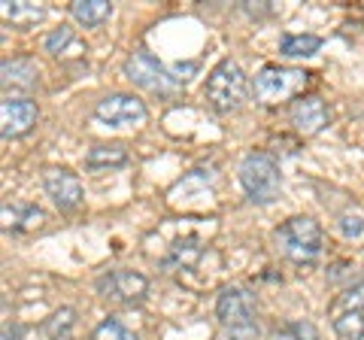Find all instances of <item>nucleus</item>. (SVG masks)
Segmentation results:
<instances>
[{
  "mask_svg": "<svg viewBox=\"0 0 364 340\" xmlns=\"http://www.w3.org/2000/svg\"><path fill=\"white\" fill-rule=\"evenodd\" d=\"M246 92H249V83H246L243 67L231 58L219 61L207 76V100L215 112L240 110L246 100Z\"/></svg>",
  "mask_w": 364,
  "mask_h": 340,
  "instance_id": "f03ea898",
  "label": "nucleus"
},
{
  "mask_svg": "<svg viewBox=\"0 0 364 340\" xmlns=\"http://www.w3.org/2000/svg\"><path fill=\"white\" fill-rule=\"evenodd\" d=\"M200 255H203V246H200L198 234L179 237V240H173V246L167 249V255L161 258V267L164 270H188L200 262Z\"/></svg>",
  "mask_w": 364,
  "mask_h": 340,
  "instance_id": "f8f14e48",
  "label": "nucleus"
},
{
  "mask_svg": "<svg viewBox=\"0 0 364 340\" xmlns=\"http://www.w3.org/2000/svg\"><path fill=\"white\" fill-rule=\"evenodd\" d=\"M337 228H340L343 237H361L364 234V216L349 210V213H343V216L337 219Z\"/></svg>",
  "mask_w": 364,
  "mask_h": 340,
  "instance_id": "393cba45",
  "label": "nucleus"
},
{
  "mask_svg": "<svg viewBox=\"0 0 364 340\" xmlns=\"http://www.w3.org/2000/svg\"><path fill=\"white\" fill-rule=\"evenodd\" d=\"M37 104L28 97H6L0 104V131L6 140L13 137H25V134L37 124Z\"/></svg>",
  "mask_w": 364,
  "mask_h": 340,
  "instance_id": "1a4fd4ad",
  "label": "nucleus"
},
{
  "mask_svg": "<svg viewBox=\"0 0 364 340\" xmlns=\"http://www.w3.org/2000/svg\"><path fill=\"white\" fill-rule=\"evenodd\" d=\"M273 340H322L316 331L313 322H304V319H294V322H286L279 328L277 334H273Z\"/></svg>",
  "mask_w": 364,
  "mask_h": 340,
  "instance_id": "4be33fe9",
  "label": "nucleus"
},
{
  "mask_svg": "<svg viewBox=\"0 0 364 340\" xmlns=\"http://www.w3.org/2000/svg\"><path fill=\"white\" fill-rule=\"evenodd\" d=\"M237 174H240V186L246 188L249 201L255 203H270L273 198L279 195V164L273 161V155L267 152H249L240 167H237Z\"/></svg>",
  "mask_w": 364,
  "mask_h": 340,
  "instance_id": "7ed1b4c3",
  "label": "nucleus"
},
{
  "mask_svg": "<svg viewBox=\"0 0 364 340\" xmlns=\"http://www.w3.org/2000/svg\"><path fill=\"white\" fill-rule=\"evenodd\" d=\"M328 122H331V112H328V104L318 95H301L291 104V124L304 137H313V134L325 131Z\"/></svg>",
  "mask_w": 364,
  "mask_h": 340,
  "instance_id": "9b49d317",
  "label": "nucleus"
},
{
  "mask_svg": "<svg viewBox=\"0 0 364 340\" xmlns=\"http://www.w3.org/2000/svg\"><path fill=\"white\" fill-rule=\"evenodd\" d=\"M73 325H76V313L70 307H61L46 319V337L49 340H70Z\"/></svg>",
  "mask_w": 364,
  "mask_h": 340,
  "instance_id": "6ab92c4d",
  "label": "nucleus"
},
{
  "mask_svg": "<svg viewBox=\"0 0 364 340\" xmlns=\"http://www.w3.org/2000/svg\"><path fill=\"white\" fill-rule=\"evenodd\" d=\"M97 292L112 304H140L149 292V280L136 270L116 267L97 277Z\"/></svg>",
  "mask_w": 364,
  "mask_h": 340,
  "instance_id": "423d86ee",
  "label": "nucleus"
},
{
  "mask_svg": "<svg viewBox=\"0 0 364 340\" xmlns=\"http://www.w3.org/2000/svg\"><path fill=\"white\" fill-rule=\"evenodd\" d=\"M334 331L343 340H364V313H340V316H334Z\"/></svg>",
  "mask_w": 364,
  "mask_h": 340,
  "instance_id": "aec40b11",
  "label": "nucleus"
},
{
  "mask_svg": "<svg viewBox=\"0 0 364 340\" xmlns=\"http://www.w3.org/2000/svg\"><path fill=\"white\" fill-rule=\"evenodd\" d=\"M43 186H46V195L52 198V203L61 213H70L82 203V183H79V176L70 174V170H58V167L46 170Z\"/></svg>",
  "mask_w": 364,
  "mask_h": 340,
  "instance_id": "9d476101",
  "label": "nucleus"
},
{
  "mask_svg": "<svg viewBox=\"0 0 364 340\" xmlns=\"http://www.w3.org/2000/svg\"><path fill=\"white\" fill-rule=\"evenodd\" d=\"M112 13V4L109 0H73L70 4V16L85 28H97L104 25Z\"/></svg>",
  "mask_w": 364,
  "mask_h": 340,
  "instance_id": "dca6fc26",
  "label": "nucleus"
},
{
  "mask_svg": "<svg viewBox=\"0 0 364 340\" xmlns=\"http://www.w3.org/2000/svg\"><path fill=\"white\" fill-rule=\"evenodd\" d=\"M222 340H258V325L249 322V325H234V328H225Z\"/></svg>",
  "mask_w": 364,
  "mask_h": 340,
  "instance_id": "a878e982",
  "label": "nucleus"
},
{
  "mask_svg": "<svg viewBox=\"0 0 364 340\" xmlns=\"http://www.w3.org/2000/svg\"><path fill=\"white\" fill-rule=\"evenodd\" d=\"M331 313L334 316H340V313H364V280L355 282L352 289H346L343 294H340V298L334 301Z\"/></svg>",
  "mask_w": 364,
  "mask_h": 340,
  "instance_id": "412c9836",
  "label": "nucleus"
},
{
  "mask_svg": "<svg viewBox=\"0 0 364 340\" xmlns=\"http://www.w3.org/2000/svg\"><path fill=\"white\" fill-rule=\"evenodd\" d=\"M318 49H322V40L316 33H286L279 40V52L286 58H310Z\"/></svg>",
  "mask_w": 364,
  "mask_h": 340,
  "instance_id": "f3484780",
  "label": "nucleus"
},
{
  "mask_svg": "<svg viewBox=\"0 0 364 340\" xmlns=\"http://www.w3.org/2000/svg\"><path fill=\"white\" fill-rule=\"evenodd\" d=\"M43 210L31 203H4V228L6 231H31L43 225Z\"/></svg>",
  "mask_w": 364,
  "mask_h": 340,
  "instance_id": "4468645a",
  "label": "nucleus"
},
{
  "mask_svg": "<svg viewBox=\"0 0 364 340\" xmlns=\"http://www.w3.org/2000/svg\"><path fill=\"white\" fill-rule=\"evenodd\" d=\"M0 73H4V88H18V92H28V88L37 85V64L28 61V58H6L4 67H0Z\"/></svg>",
  "mask_w": 364,
  "mask_h": 340,
  "instance_id": "ddd939ff",
  "label": "nucleus"
},
{
  "mask_svg": "<svg viewBox=\"0 0 364 340\" xmlns=\"http://www.w3.org/2000/svg\"><path fill=\"white\" fill-rule=\"evenodd\" d=\"M128 161V149L122 143H109V146H95L88 155H85V164L91 170H100V167H122Z\"/></svg>",
  "mask_w": 364,
  "mask_h": 340,
  "instance_id": "a211bd4d",
  "label": "nucleus"
},
{
  "mask_svg": "<svg viewBox=\"0 0 364 340\" xmlns=\"http://www.w3.org/2000/svg\"><path fill=\"white\" fill-rule=\"evenodd\" d=\"M255 294L249 289H240V286H228L222 289L219 301H215V316L225 328H234V325H249L255 322Z\"/></svg>",
  "mask_w": 364,
  "mask_h": 340,
  "instance_id": "6e6552de",
  "label": "nucleus"
},
{
  "mask_svg": "<svg viewBox=\"0 0 364 340\" xmlns=\"http://www.w3.org/2000/svg\"><path fill=\"white\" fill-rule=\"evenodd\" d=\"M0 13L13 28H33L37 21H43L46 9L40 4H31V0H4Z\"/></svg>",
  "mask_w": 364,
  "mask_h": 340,
  "instance_id": "2eb2a0df",
  "label": "nucleus"
},
{
  "mask_svg": "<svg viewBox=\"0 0 364 340\" xmlns=\"http://www.w3.org/2000/svg\"><path fill=\"white\" fill-rule=\"evenodd\" d=\"M273 240H277L279 253L294 265H306L322 253V228L310 216H294L289 222H282L277 234H273Z\"/></svg>",
  "mask_w": 364,
  "mask_h": 340,
  "instance_id": "f257e3e1",
  "label": "nucleus"
},
{
  "mask_svg": "<svg viewBox=\"0 0 364 340\" xmlns=\"http://www.w3.org/2000/svg\"><path fill=\"white\" fill-rule=\"evenodd\" d=\"M124 76L134 85L146 88V92H158V95H170L179 88V79L173 76V70H167L152 52H134L124 61Z\"/></svg>",
  "mask_w": 364,
  "mask_h": 340,
  "instance_id": "39448f33",
  "label": "nucleus"
},
{
  "mask_svg": "<svg viewBox=\"0 0 364 340\" xmlns=\"http://www.w3.org/2000/svg\"><path fill=\"white\" fill-rule=\"evenodd\" d=\"M73 43V28H67V25H61L58 31H52L49 37L43 40V46H46V52H52V55H61L67 46Z\"/></svg>",
  "mask_w": 364,
  "mask_h": 340,
  "instance_id": "b1692460",
  "label": "nucleus"
},
{
  "mask_svg": "<svg viewBox=\"0 0 364 340\" xmlns=\"http://www.w3.org/2000/svg\"><path fill=\"white\" fill-rule=\"evenodd\" d=\"M18 337V328H9V325H4V340H16Z\"/></svg>",
  "mask_w": 364,
  "mask_h": 340,
  "instance_id": "bb28decb",
  "label": "nucleus"
},
{
  "mask_svg": "<svg viewBox=\"0 0 364 340\" xmlns=\"http://www.w3.org/2000/svg\"><path fill=\"white\" fill-rule=\"evenodd\" d=\"M91 340H136V334L131 328H124L119 319H104L91 331Z\"/></svg>",
  "mask_w": 364,
  "mask_h": 340,
  "instance_id": "5701e85b",
  "label": "nucleus"
},
{
  "mask_svg": "<svg viewBox=\"0 0 364 340\" xmlns=\"http://www.w3.org/2000/svg\"><path fill=\"white\" fill-rule=\"evenodd\" d=\"M95 116L104 122V124H112V128H128V124H143L146 116H149V110L140 97L134 95H107L97 100L95 107Z\"/></svg>",
  "mask_w": 364,
  "mask_h": 340,
  "instance_id": "0eeeda50",
  "label": "nucleus"
},
{
  "mask_svg": "<svg viewBox=\"0 0 364 340\" xmlns=\"http://www.w3.org/2000/svg\"><path fill=\"white\" fill-rule=\"evenodd\" d=\"M310 83V73L298 70V67H279V64H267L255 73L252 92L261 104H277L291 95H298L301 88Z\"/></svg>",
  "mask_w": 364,
  "mask_h": 340,
  "instance_id": "20e7f679",
  "label": "nucleus"
}]
</instances>
